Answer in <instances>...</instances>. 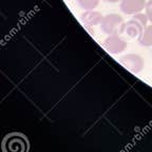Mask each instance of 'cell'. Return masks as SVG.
<instances>
[{
    "instance_id": "obj_1",
    "label": "cell",
    "mask_w": 152,
    "mask_h": 152,
    "mask_svg": "<svg viewBox=\"0 0 152 152\" xmlns=\"http://www.w3.org/2000/svg\"><path fill=\"white\" fill-rule=\"evenodd\" d=\"M125 20L123 16L115 13L104 15L100 22V28L107 35H121L125 31Z\"/></svg>"
},
{
    "instance_id": "obj_2",
    "label": "cell",
    "mask_w": 152,
    "mask_h": 152,
    "mask_svg": "<svg viewBox=\"0 0 152 152\" xmlns=\"http://www.w3.org/2000/svg\"><path fill=\"white\" fill-rule=\"evenodd\" d=\"M119 62L126 68L128 71L133 74H138L145 68V60L138 54H126L119 58Z\"/></svg>"
},
{
    "instance_id": "obj_3",
    "label": "cell",
    "mask_w": 152,
    "mask_h": 152,
    "mask_svg": "<svg viewBox=\"0 0 152 152\" xmlns=\"http://www.w3.org/2000/svg\"><path fill=\"white\" fill-rule=\"evenodd\" d=\"M102 45L110 54L117 55L126 50L128 43L121 35H108V37L104 40Z\"/></svg>"
},
{
    "instance_id": "obj_4",
    "label": "cell",
    "mask_w": 152,
    "mask_h": 152,
    "mask_svg": "<svg viewBox=\"0 0 152 152\" xmlns=\"http://www.w3.org/2000/svg\"><path fill=\"white\" fill-rule=\"evenodd\" d=\"M146 0H121L119 3V9L126 15H134L140 13L145 9Z\"/></svg>"
},
{
    "instance_id": "obj_5",
    "label": "cell",
    "mask_w": 152,
    "mask_h": 152,
    "mask_svg": "<svg viewBox=\"0 0 152 152\" xmlns=\"http://www.w3.org/2000/svg\"><path fill=\"white\" fill-rule=\"evenodd\" d=\"M145 28L137 21L135 19L131 18L130 20L125 23V31L124 34H126L128 37L130 38H140V36L142 34Z\"/></svg>"
},
{
    "instance_id": "obj_6",
    "label": "cell",
    "mask_w": 152,
    "mask_h": 152,
    "mask_svg": "<svg viewBox=\"0 0 152 152\" xmlns=\"http://www.w3.org/2000/svg\"><path fill=\"white\" fill-rule=\"evenodd\" d=\"M81 21L88 26H99L102 22L104 15L100 12H97L95 10H90V11H85L80 15Z\"/></svg>"
},
{
    "instance_id": "obj_7",
    "label": "cell",
    "mask_w": 152,
    "mask_h": 152,
    "mask_svg": "<svg viewBox=\"0 0 152 152\" xmlns=\"http://www.w3.org/2000/svg\"><path fill=\"white\" fill-rule=\"evenodd\" d=\"M4 145L7 146V150L11 151H24L26 150V140H24L21 135L16 134L7 137Z\"/></svg>"
},
{
    "instance_id": "obj_8",
    "label": "cell",
    "mask_w": 152,
    "mask_h": 152,
    "mask_svg": "<svg viewBox=\"0 0 152 152\" xmlns=\"http://www.w3.org/2000/svg\"><path fill=\"white\" fill-rule=\"evenodd\" d=\"M138 42L142 47H152V23L147 26L138 38Z\"/></svg>"
},
{
    "instance_id": "obj_9",
    "label": "cell",
    "mask_w": 152,
    "mask_h": 152,
    "mask_svg": "<svg viewBox=\"0 0 152 152\" xmlns=\"http://www.w3.org/2000/svg\"><path fill=\"white\" fill-rule=\"evenodd\" d=\"M78 5L85 11H90L94 10L99 3V0H76Z\"/></svg>"
},
{
    "instance_id": "obj_10",
    "label": "cell",
    "mask_w": 152,
    "mask_h": 152,
    "mask_svg": "<svg viewBox=\"0 0 152 152\" xmlns=\"http://www.w3.org/2000/svg\"><path fill=\"white\" fill-rule=\"evenodd\" d=\"M132 18L135 19V20H137L138 22H140V24H142L144 28H146V26H148V22H149V20H148V17L146 14H144V13H136V14L132 15Z\"/></svg>"
},
{
    "instance_id": "obj_11",
    "label": "cell",
    "mask_w": 152,
    "mask_h": 152,
    "mask_svg": "<svg viewBox=\"0 0 152 152\" xmlns=\"http://www.w3.org/2000/svg\"><path fill=\"white\" fill-rule=\"evenodd\" d=\"M145 14L147 15L149 22L152 23V0H149V1H147V3H146Z\"/></svg>"
},
{
    "instance_id": "obj_12",
    "label": "cell",
    "mask_w": 152,
    "mask_h": 152,
    "mask_svg": "<svg viewBox=\"0 0 152 152\" xmlns=\"http://www.w3.org/2000/svg\"><path fill=\"white\" fill-rule=\"evenodd\" d=\"M106 2H109V3H117V2H121V0H104Z\"/></svg>"
},
{
    "instance_id": "obj_13",
    "label": "cell",
    "mask_w": 152,
    "mask_h": 152,
    "mask_svg": "<svg viewBox=\"0 0 152 152\" xmlns=\"http://www.w3.org/2000/svg\"><path fill=\"white\" fill-rule=\"evenodd\" d=\"M151 53H152V51H151Z\"/></svg>"
}]
</instances>
